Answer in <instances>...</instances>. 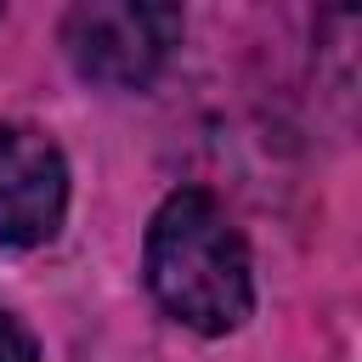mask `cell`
Returning <instances> with one entry per match:
<instances>
[{"label": "cell", "mask_w": 362, "mask_h": 362, "mask_svg": "<svg viewBox=\"0 0 362 362\" xmlns=\"http://www.w3.org/2000/svg\"><path fill=\"white\" fill-rule=\"evenodd\" d=\"M68 215V158L34 124H0V243L40 249Z\"/></svg>", "instance_id": "cell-3"}, {"label": "cell", "mask_w": 362, "mask_h": 362, "mask_svg": "<svg viewBox=\"0 0 362 362\" xmlns=\"http://www.w3.org/2000/svg\"><path fill=\"white\" fill-rule=\"evenodd\" d=\"M79 79L102 90H147L181 45V11L164 0H79L62 23Z\"/></svg>", "instance_id": "cell-2"}, {"label": "cell", "mask_w": 362, "mask_h": 362, "mask_svg": "<svg viewBox=\"0 0 362 362\" xmlns=\"http://www.w3.org/2000/svg\"><path fill=\"white\" fill-rule=\"evenodd\" d=\"M0 362H40V345H34V334L11 317V311H0Z\"/></svg>", "instance_id": "cell-4"}, {"label": "cell", "mask_w": 362, "mask_h": 362, "mask_svg": "<svg viewBox=\"0 0 362 362\" xmlns=\"http://www.w3.org/2000/svg\"><path fill=\"white\" fill-rule=\"evenodd\" d=\"M141 266L153 300L198 334H232L255 311L249 243L204 187H181L158 204Z\"/></svg>", "instance_id": "cell-1"}]
</instances>
